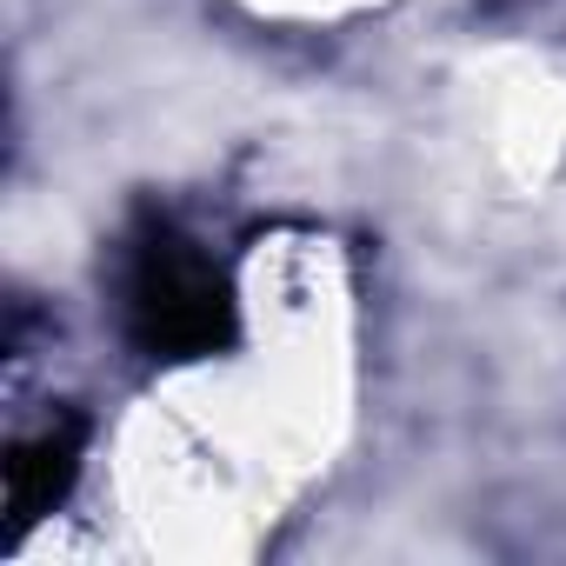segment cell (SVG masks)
<instances>
[{
  "label": "cell",
  "mask_w": 566,
  "mask_h": 566,
  "mask_svg": "<svg viewBox=\"0 0 566 566\" xmlns=\"http://www.w3.org/2000/svg\"><path fill=\"white\" fill-rule=\"evenodd\" d=\"M127 327L154 360H200L233 340V294L187 240L154 233L127 273Z\"/></svg>",
  "instance_id": "cell-1"
},
{
  "label": "cell",
  "mask_w": 566,
  "mask_h": 566,
  "mask_svg": "<svg viewBox=\"0 0 566 566\" xmlns=\"http://www.w3.org/2000/svg\"><path fill=\"white\" fill-rule=\"evenodd\" d=\"M74 467H81V427H48L41 440H21L14 460H8V526H28L41 520L67 486H74Z\"/></svg>",
  "instance_id": "cell-2"
}]
</instances>
